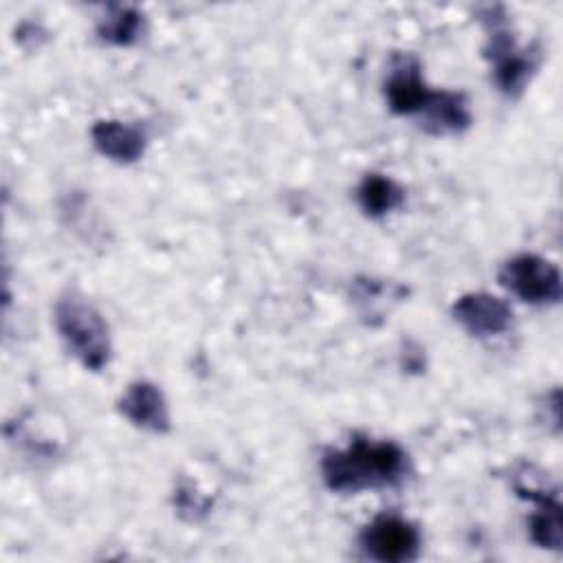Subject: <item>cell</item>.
I'll use <instances>...</instances> for the list:
<instances>
[{
	"instance_id": "1",
	"label": "cell",
	"mask_w": 563,
	"mask_h": 563,
	"mask_svg": "<svg viewBox=\"0 0 563 563\" xmlns=\"http://www.w3.org/2000/svg\"><path fill=\"white\" fill-rule=\"evenodd\" d=\"M407 453L389 440L354 438L345 449H330L321 460V477L334 493L396 486L407 475Z\"/></svg>"
},
{
	"instance_id": "2",
	"label": "cell",
	"mask_w": 563,
	"mask_h": 563,
	"mask_svg": "<svg viewBox=\"0 0 563 563\" xmlns=\"http://www.w3.org/2000/svg\"><path fill=\"white\" fill-rule=\"evenodd\" d=\"M55 328L73 356L92 372L110 361V330L101 312L84 297L70 292L55 303Z\"/></svg>"
},
{
	"instance_id": "3",
	"label": "cell",
	"mask_w": 563,
	"mask_h": 563,
	"mask_svg": "<svg viewBox=\"0 0 563 563\" xmlns=\"http://www.w3.org/2000/svg\"><path fill=\"white\" fill-rule=\"evenodd\" d=\"M499 7H488V13L484 15V22L488 26V44L486 55L493 64V77L501 92L517 97L532 70H534V57L528 51L517 48L512 33L506 26V18L497 15Z\"/></svg>"
},
{
	"instance_id": "4",
	"label": "cell",
	"mask_w": 563,
	"mask_h": 563,
	"mask_svg": "<svg viewBox=\"0 0 563 563\" xmlns=\"http://www.w3.org/2000/svg\"><path fill=\"white\" fill-rule=\"evenodd\" d=\"M499 284L517 299L532 306L556 303L563 292L559 268L534 253L510 257L499 271Z\"/></svg>"
},
{
	"instance_id": "5",
	"label": "cell",
	"mask_w": 563,
	"mask_h": 563,
	"mask_svg": "<svg viewBox=\"0 0 563 563\" xmlns=\"http://www.w3.org/2000/svg\"><path fill=\"white\" fill-rule=\"evenodd\" d=\"M365 556L380 563L413 561L420 552L418 528L398 515L374 517L358 537Z\"/></svg>"
},
{
	"instance_id": "6",
	"label": "cell",
	"mask_w": 563,
	"mask_h": 563,
	"mask_svg": "<svg viewBox=\"0 0 563 563\" xmlns=\"http://www.w3.org/2000/svg\"><path fill=\"white\" fill-rule=\"evenodd\" d=\"M451 312L473 336H497L512 323L510 306L490 292H466L453 303Z\"/></svg>"
},
{
	"instance_id": "7",
	"label": "cell",
	"mask_w": 563,
	"mask_h": 563,
	"mask_svg": "<svg viewBox=\"0 0 563 563\" xmlns=\"http://www.w3.org/2000/svg\"><path fill=\"white\" fill-rule=\"evenodd\" d=\"M429 97L431 90L420 75L418 59L411 55H398L385 79V99L389 110L396 114H420Z\"/></svg>"
},
{
	"instance_id": "8",
	"label": "cell",
	"mask_w": 563,
	"mask_h": 563,
	"mask_svg": "<svg viewBox=\"0 0 563 563\" xmlns=\"http://www.w3.org/2000/svg\"><path fill=\"white\" fill-rule=\"evenodd\" d=\"M119 411L139 429L165 433L169 429V411L163 391L150 380H134L119 400Z\"/></svg>"
},
{
	"instance_id": "9",
	"label": "cell",
	"mask_w": 563,
	"mask_h": 563,
	"mask_svg": "<svg viewBox=\"0 0 563 563\" xmlns=\"http://www.w3.org/2000/svg\"><path fill=\"white\" fill-rule=\"evenodd\" d=\"M92 143L99 154L114 163H134L145 152V132L125 121H97L90 130Z\"/></svg>"
},
{
	"instance_id": "10",
	"label": "cell",
	"mask_w": 563,
	"mask_h": 563,
	"mask_svg": "<svg viewBox=\"0 0 563 563\" xmlns=\"http://www.w3.org/2000/svg\"><path fill=\"white\" fill-rule=\"evenodd\" d=\"M517 490L519 495L534 501V512L528 519V532L532 543L545 550H561L563 528H561V504L556 495L523 488V486H517Z\"/></svg>"
},
{
	"instance_id": "11",
	"label": "cell",
	"mask_w": 563,
	"mask_h": 563,
	"mask_svg": "<svg viewBox=\"0 0 563 563\" xmlns=\"http://www.w3.org/2000/svg\"><path fill=\"white\" fill-rule=\"evenodd\" d=\"M422 128L429 134H455L468 128L471 112L462 92H431L420 110Z\"/></svg>"
},
{
	"instance_id": "12",
	"label": "cell",
	"mask_w": 563,
	"mask_h": 563,
	"mask_svg": "<svg viewBox=\"0 0 563 563\" xmlns=\"http://www.w3.org/2000/svg\"><path fill=\"white\" fill-rule=\"evenodd\" d=\"M356 200L367 216L380 218L402 205L405 191L389 176L367 174V176H363V180L356 187Z\"/></svg>"
},
{
	"instance_id": "13",
	"label": "cell",
	"mask_w": 563,
	"mask_h": 563,
	"mask_svg": "<svg viewBox=\"0 0 563 563\" xmlns=\"http://www.w3.org/2000/svg\"><path fill=\"white\" fill-rule=\"evenodd\" d=\"M97 33L101 40L117 46L134 44L143 33V13L136 11L134 7H110L106 15L99 20Z\"/></svg>"
}]
</instances>
